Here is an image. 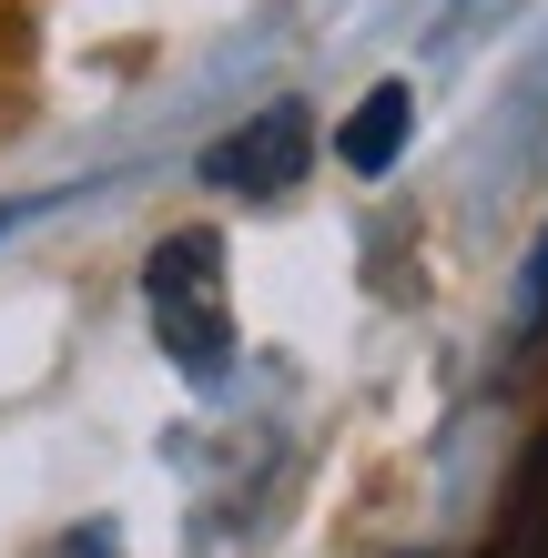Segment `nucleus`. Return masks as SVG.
Returning a JSON list of instances; mask_svg holds the SVG:
<instances>
[{
	"instance_id": "nucleus-1",
	"label": "nucleus",
	"mask_w": 548,
	"mask_h": 558,
	"mask_svg": "<svg viewBox=\"0 0 548 558\" xmlns=\"http://www.w3.org/2000/svg\"><path fill=\"white\" fill-rule=\"evenodd\" d=\"M143 305H153V336H163V355L214 386L223 366H234V315H223V244L214 234H163L143 265Z\"/></svg>"
},
{
	"instance_id": "nucleus-2",
	"label": "nucleus",
	"mask_w": 548,
	"mask_h": 558,
	"mask_svg": "<svg viewBox=\"0 0 548 558\" xmlns=\"http://www.w3.org/2000/svg\"><path fill=\"white\" fill-rule=\"evenodd\" d=\"M305 153H315V122H305V102H265L254 122H234L214 153H204V183H223V193H284V183H305Z\"/></svg>"
},
{
	"instance_id": "nucleus-3",
	"label": "nucleus",
	"mask_w": 548,
	"mask_h": 558,
	"mask_svg": "<svg viewBox=\"0 0 548 558\" xmlns=\"http://www.w3.org/2000/svg\"><path fill=\"white\" fill-rule=\"evenodd\" d=\"M406 122H416V92H406V82H376L366 102H356V122H345V133H336L345 173H386V162L406 153Z\"/></svg>"
},
{
	"instance_id": "nucleus-4",
	"label": "nucleus",
	"mask_w": 548,
	"mask_h": 558,
	"mask_svg": "<svg viewBox=\"0 0 548 558\" xmlns=\"http://www.w3.org/2000/svg\"><path fill=\"white\" fill-rule=\"evenodd\" d=\"M548 315V244L528 254V284H519V325H538Z\"/></svg>"
},
{
	"instance_id": "nucleus-5",
	"label": "nucleus",
	"mask_w": 548,
	"mask_h": 558,
	"mask_svg": "<svg viewBox=\"0 0 548 558\" xmlns=\"http://www.w3.org/2000/svg\"><path fill=\"white\" fill-rule=\"evenodd\" d=\"M0 234H11V214H0Z\"/></svg>"
}]
</instances>
